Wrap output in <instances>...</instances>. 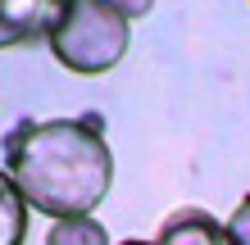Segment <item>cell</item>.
I'll use <instances>...</instances> for the list:
<instances>
[{"mask_svg":"<svg viewBox=\"0 0 250 245\" xmlns=\"http://www.w3.org/2000/svg\"><path fill=\"white\" fill-rule=\"evenodd\" d=\"M5 172L27 209L46 218H82L109 195L114 154L105 146V118H23L5 132Z\"/></svg>","mask_w":250,"mask_h":245,"instance_id":"1","label":"cell"},{"mask_svg":"<svg viewBox=\"0 0 250 245\" xmlns=\"http://www.w3.org/2000/svg\"><path fill=\"white\" fill-rule=\"evenodd\" d=\"M55 64H64L78 77H100L123 64L132 46V23L114 9V0H73L64 19L46 37Z\"/></svg>","mask_w":250,"mask_h":245,"instance_id":"2","label":"cell"},{"mask_svg":"<svg viewBox=\"0 0 250 245\" xmlns=\"http://www.w3.org/2000/svg\"><path fill=\"white\" fill-rule=\"evenodd\" d=\"M64 0H0V50L46 41L64 19Z\"/></svg>","mask_w":250,"mask_h":245,"instance_id":"3","label":"cell"},{"mask_svg":"<svg viewBox=\"0 0 250 245\" xmlns=\"http://www.w3.org/2000/svg\"><path fill=\"white\" fill-rule=\"evenodd\" d=\"M155 245H232V236H228V223H218L209 209L187 205L159 223Z\"/></svg>","mask_w":250,"mask_h":245,"instance_id":"4","label":"cell"},{"mask_svg":"<svg viewBox=\"0 0 250 245\" xmlns=\"http://www.w3.org/2000/svg\"><path fill=\"white\" fill-rule=\"evenodd\" d=\"M27 200L19 195V186L5 168H0V245H23L27 241Z\"/></svg>","mask_w":250,"mask_h":245,"instance_id":"5","label":"cell"},{"mask_svg":"<svg viewBox=\"0 0 250 245\" xmlns=\"http://www.w3.org/2000/svg\"><path fill=\"white\" fill-rule=\"evenodd\" d=\"M46 245H109V227L96 218V213H82V218H55Z\"/></svg>","mask_w":250,"mask_h":245,"instance_id":"6","label":"cell"},{"mask_svg":"<svg viewBox=\"0 0 250 245\" xmlns=\"http://www.w3.org/2000/svg\"><path fill=\"white\" fill-rule=\"evenodd\" d=\"M228 236H232V245H250V191L237 200V209H232V218H228Z\"/></svg>","mask_w":250,"mask_h":245,"instance_id":"7","label":"cell"},{"mask_svg":"<svg viewBox=\"0 0 250 245\" xmlns=\"http://www.w3.org/2000/svg\"><path fill=\"white\" fill-rule=\"evenodd\" d=\"M114 9H119L127 23H137V19H146V14L155 9V0H114Z\"/></svg>","mask_w":250,"mask_h":245,"instance_id":"8","label":"cell"},{"mask_svg":"<svg viewBox=\"0 0 250 245\" xmlns=\"http://www.w3.org/2000/svg\"><path fill=\"white\" fill-rule=\"evenodd\" d=\"M123 245H155V241H123Z\"/></svg>","mask_w":250,"mask_h":245,"instance_id":"9","label":"cell"},{"mask_svg":"<svg viewBox=\"0 0 250 245\" xmlns=\"http://www.w3.org/2000/svg\"><path fill=\"white\" fill-rule=\"evenodd\" d=\"M64 5H73V0H64Z\"/></svg>","mask_w":250,"mask_h":245,"instance_id":"10","label":"cell"}]
</instances>
